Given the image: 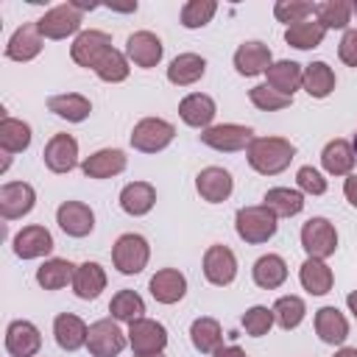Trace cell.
<instances>
[{
	"mask_svg": "<svg viewBox=\"0 0 357 357\" xmlns=\"http://www.w3.org/2000/svg\"><path fill=\"white\" fill-rule=\"evenodd\" d=\"M148 259H151V245H148V240L142 234L128 231V234L117 237V243L112 248V262H114V268L120 273L134 276L148 265Z\"/></svg>",
	"mask_w": 357,
	"mask_h": 357,
	"instance_id": "3957f363",
	"label": "cell"
},
{
	"mask_svg": "<svg viewBox=\"0 0 357 357\" xmlns=\"http://www.w3.org/2000/svg\"><path fill=\"white\" fill-rule=\"evenodd\" d=\"M31 145V126L14 117L0 120V148L3 153H20Z\"/></svg>",
	"mask_w": 357,
	"mask_h": 357,
	"instance_id": "74e56055",
	"label": "cell"
},
{
	"mask_svg": "<svg viewBox=\"0 0 357 357\" xmlns=\"http://www.w3.org/2000/svg\"><path fill=\"white\" fill-rule=\"evenodd\" d=\"M73 290L84 301L98 298L100 290H106V271L98 262H81L75 268V276H73Z\"/></svg>",
	"mask_w": 357,
	"mask_h": 357,
	"instance_id": "4316f807",
	"label": "cell"
},
{
	"mask_svg": "<svg viewBox=\"0 0 357 357\" xmlns=\"http://www.w3.org/2000/svg\"><path fill=\"white\" fill-rule=\"evenodd\" d=\"M315 17L318 22L329 31L335 28H346L349 20H351V3L346 0H324V3H315Z\"/></svg>",
	"mask_w": 357,
	"mask_h": 357,
	"instance_id": "60d3db41",
	"label": "cell"
},
{
	"mask_svg": "<svg viewBox=\"0 0 357 357\" xmlns=\"http://www.w3.org/2000/svg\"><path fill=\"white\" fill-rule=\"evenodd\" d=\"M86 349L92 357H117L126 349V335L112 318H100L89 326Z\"/></svg>",
	"mask_w": 357,
	"mask_h": 357,
	"instance_id": "ba28073f",
	"label": "cell"
},
{
	"mask_svg": "<svg viewBox=\"0 0 357 357\" xmlns=\"http://www.w3.org/2000/svg\"><path fill=\"white\" fill-rule=\"evenodd\" d=\"M109 312H112L114 321L134 324V321L142 318L145 301H142V296L134 293V290H120V293H114V298H112V304H109Z\"/></svg>",
	"mask_w": 357,
	"mask_h": 357,
	"instance_id": "ab89813d",
	"label": "cell"
},
{
	"mask_svg": "<svg viewBox=\"0 0 357 357\" xmlns=\"http://www.w3.org/2000/svg\"><path fill=\"white\" fill-rule=\"evenodd\" d=\"M301 86L310 98H326L335 89V70L326 61H312V64L304 67Z\"/></svg>",
	"mask_w": 357,
	"mask_h": 357,
	"instance_id": "e575fe53",
	"label": "cell"
},
{
	"mask_svg": "<svg viewBox=\"0 0 357 357\" xmlns=\"http://www.w3.org/2000/svg\"><path fill=\"white\" fill-rule=\"evenodd\" d=\"M273 14L279 22H287L290 25H298V22H307L310 14H315V3H307V0H279L273 6Z\"/></svg>",
	"mask_w": 357,
	"mask_h": 357,
	"instance_id": "ee69618b",
	"label": "cell"
},
{
	"mask_svg": "<svg viewBox=\"0 0 357 357\" xmlns=\"http://www.w3.org/2000/svg\"><path fill=\"white\" fill-rule=\"evenodd\" d=\"M321 165L332 176H349L351 167H354V148H351V142H346V139L326 142V148L321 153Z\"/></svg>",
	"mask_w": 357,
	"mask_h": 357,
	"instance_id": "d6a6232c",
	"label": "cell"
},
{
	"mask_svg": "<svg viewBox=\"0 0 357 357\" xmlns=\"http://www.w3.org/2000/svg\"><path fill=\"white\" fill-rule=\"evenodd\" d=\"M47 109L56 117L67 120V123H81V120L89 117L92 103H89V98H84L78 92H64V95H50L47 98Z\"/></svg>",
	"mask_w": 357,
	"mask_h": 357,
	"instance_id": "83f0119b",
	"label": "cell"
},
{
	"mask_svg": "<svg viewBox=\"0 0 357 357\" xmlns=\"http://www.w3.org/2000/svg\"><path fill=\"white\" fill-rule=\"evenodd\" d=\"M343 192H346V201H349L351 206H357V176H349V178H346Z\"/></svg>",
	"mask_w": 357,
	"mask_h": 357,
	"instance_id": "f907efd6",
	"label": "cell"
},
{
	"mask_svg": "<svg viewBox=\"0 0 357 357\" xmlns=\"http://www.w3.org/2000/svg\"><path fill=\"white\" fill-rule=\"evenodd\" d=\"M173 137H176L173 123H167V120H162V117H145V120H139V123L134 126V131H131V145H134L137 151H142V153H156V151L167 148V145L173 142Z\"/></svg>",
	"mask_w": 357,
	"mask_h": 357,
	"instance_id": "277c9868",
	"label": "cell"
},
{
	"mask_svg": "<svg viewBox=\"0 0 357 357\" xmlns=\"http://www.w3.org/2000/svg\"><path fill=\"white\" fill-rule=\"evenodd\" d=\"M212 357H248V354H245L240 346H220Z\"/></svg>",
	"mask_w": 357,
	"mask_h": 357,
	"instance_id": "816d5d0a",
	"label": "cell"
},
{
	"mask_svg": "<svg viewBox=\"0 0 357 357\" xmlns=\"http://www.w3.org/2000/svg\"><path fill=\"white\" fill-rule=\"evenodd\" d=\"M148 357H162V354H148Z\"/></svg>",
	"mask_w": 357,
	"mask_h": 357,
	"instance_id": "680465c9",
	"label": "cell"
},
{
	"mask_svg": "<svg viewBox=\"0 0 357 357\" xmlns=\"http://www.w3.org/2000/svg\"><path fill=\"white\" fill-rule=\"evenodd\" d=\"M276 220L279 218L265 204H259V206H243L234 215V229H237V237L240 240H245L248 245H259V243H268L276 234V229H279Z\"/></svg>",
	"mask_w": 357,
	"mask_h": 357,
	"instance_id": "7a4b0ae2",
	"label": "cell"
},
{
	"mask_svg": "<svg viewBox=\"0 0 357 357\" xmlns=\"http://www.w3.org/2000/svg\"><path fill=\"white\" fill-rule=\"evenodd\" d=\"M42 39L45 36H42L39 25L36 22H25L11 33V39L6 45V56L11 61H31V59H36L42 53Z\"/></svg>",
	"mask_w": 357,
	"mask_h": 357,
	"instance_id": "2e32d148",
	"label": "cell"
},
{
	"mask_svg": "<svg viewBox=\"0 0 357 357\" xmlns=\"http://www.w3.org/2000/svg\"><path fill=\"white\" fill-rule=\"evenodd\" d=\"M273 321H276V318H273V310L257 304V307L245 310V315H243V329H245L251 337H262V335L271 332Z\"/></svg>",
	"mask_w": 357,
	"mask_h": 357,
	"instance_id": "7dc6e473",
	"label": "cell"
},
{
	"mask_svg": "<svg viewBox=\"0 0 357 357\" xmlns=\"http://www.w3.org/2000/svg\"><path fill=\"white\" fill-rule=\"evenodd\" d=\"M287 279V262L279 254H265L254 262V282L262 290H276Z\"/></svg>",
	"mask_w": 357,
	"mask_h": 357,
	"instance_id": "1f68e13d",
	"label": "cell"
},
{
	"mask_svg": "<svg viewBox=\"0 0 357 357\" xmlns=\"http://www.w3.org/2000/svg\"><path fill=\"white\" fill-rule=\"evenodd\" d=\"M162 39L151 31H137L126 39V56L137 64V67H156L159 59H162Z\"/></svg>",
	"mask_w": 357,
	"mask_h": 357,
	"instance_id": "e0dca14e",
	"label": "cell"
},
{
	"mask_svg": "<svg viewBox=\"0 0 357 357\" xmlns=\"http://www.w3.org/2000/svg\"><path fill=\"white\" fill-rule=\"evenodd\" d=\"M335 357H357V349H354V346H343Z\"/></svg>",
	"mask_w": 357,
	"mask_h": 357,
	"instance_id": "db71d44e",
	"label": "cell"
},
{
	"mask_svg": "<svg viewBox=\"0 0 357 357\" xmlns=\"http://www.w3.org/2000/svg\"><path fill=\"white\" fill-rule=\"evenodd\" d=\"M315 332L324 343L340 346L349 337V321L343 318V312L337 307H321L315 312Z\"/></svg>",
	"mask_w": 357,
	"mask_h": 357,
	"instance_id": "484cf974",
	"label": "cell"
},
{
	"mask_svg": "<svg viewBox=\"0 0 357 357\" xmlns=\"http://www.w3.org/2000/svg\"><path fill=\"white\" fill-rule=\"evenodd\" d=\"M324 36H326V28L318 20L315 22H298V25H290L284 31V42L296 50H312L324 42Z\"/></svg>",
	"mask_w": 357,
	"mask_h": 357,
	"instance_id": "f35d334b",
	"label": "cell"
},
{
	"mask_svg": "<svg viewBox=\"0 0 357 357\" xmlns=\"http://www.w3.org/2000/svg\"><path fill=\"white\" fill-rule=\"evenodd\" d=\"M271 310H273V318H276V324L282 329H296L304 321L307 304L298 296H282V298H276V304Z\"/></svg>",
	"mask_w": 357,
	"mask_h": 357,
	"instance_id": "b9f144b4",
	"label": "cell"
},
{
	"mask_svg": "<svg viewBox=\"0 0 357 357\" xmlns=\"http://www.w3.org/2000/svg\"><path fill=\"white\" fill-rule=\"evenodd\" d=\"M75 268H78V265H73L70 259H59V257H53V259L42 262V265L36 268V282H39L45 290H61V287L73 284Z\"/></svg>",
	"mask_w": 357,
	"mask_h": 357,
	"instance_id": "4dcf8cb0",
	"label": "cell"
},
{
	"mask_svg": "<svg viewBox=\"0 0 357 357\" xmlns=\"http://www.w3.org/2000/svg\"><path fill=\"white\" fill-rule=\"evenodd\" d=\"M36 204V192L31 184L25 181H6L0 187V215L6 220H17L22 215H28Z\"/></svg>",
	"mask_w": 357,
	"mask_h": 357,
	"instance_id": "7c38bea8",
	"label": "cell"
},
{
	"mask_svg": "<svg viewBox=\"0 0 357 357\" xmlns=\"http://www.w3.org/2000/svg\"><path fill=\"white\" fill-rule=\"evenodd\" d=\"M298 279H301V287L312 296H324V293L332 290V268L324 259L307 257L301 271H298Z\"/></svg>",
	"mask_w": 357,
	"mask_h": 357,
	"instance_id": "836d02e7",
	"label": "cell"
},
{
	"mask_svg": "<svg viewBox=\"0 0 357 357\" xmlns=\"http://www.w3.org/2000/svg\"><path fill=\"white\" fill-rule=\"evenodd\" d=\"M254 139V131L248 126H237V123H223V126H209L204 134H201V142L215 148V151H223V153H234V151H243L248 148Z\"/></svg>",
	"mask_w": 357,
	"mask_h": 357,
	"instance_id": "9c48e42d",
	"label": "cell"
},
{
	"mask_svg": "<svg viewBox=\"0 0 357 357\" xmlns=\"http://www.w3.org/2000/svg\"><path fill=\"white\" fill-rule=\"evenodd\" d=\"M337 56L343 64L349 67H357V31H346L340 45H337Z\"/></svg>",
	"mask_w": 357,
	"mask_h": 357,
	"instance_id": "681fc988",
	"label": "cell"
},
{
	"mask_svg": "<svg viewBox=\"0 0 357 357\" xmlns=\"http://www.w3.org/2000/svg\"><path fill=\"white\" fill-rule=\"evenodd\" d=\"M346 304H349V310H351L354 318H357V290H351V293L346 296Z\"/></svg>",
	"mask_w": 357,
	"mask_h": 357,
	"instance_id": "f5cc1de1",
	"label": "cell"
},
{
	"mask_svg": "<svg viewBox=\"0 0 357 357\" xmlns=\"http://www.w3.org/2000/svg\"><path fill=\"white\" fill-rule=\"evenodd\" d=\"M53 335H56V343H59L64 351H78L81 346H86L89 326H86L78 315L61 312V315H56V321H53Z\"/></svg>",
	"mask_w": 357,
	"mask_h": 357,
	"instance_id": "603a6c76",
	"label": "cell"
},
{
	"mask_svg": "<svg viewBox=\"0 0 357 357\" xmlns=\"http://www.w3.org/2000/svg\"><path fill=\"white\" fill-rule=\"evenodd\" d=\"M114 11H137V3H126V6H109Z\"/></svg>",
	"mask_w": 357,
	"mask_h": 357,
	"instance_id": "11a10c76",
	"label": "cell"
},
{
	"mask_svg": "<svg viewBox=\"0 0 357 357\" xmlns=\"http://www.w3.org/2000/svg\"><path fill=\"white\" fill-rule=\"evenodd\" d=\"M128 59L120 53V50H109L100 61H98V67H95V73H98V78L100 81H106V84H120V81H126L128 78Z\"/></svg>",
	"mask_w": 357,
	"mask_h": 357,
	"instance_id": "7bdbcfd3",
	"label": "cell"
},
{
	"mask_svg": "<svg viewBox=\"0 0 357 357\" xmlns=\"http://www.w3.org/2000/svg\"><path fill=\"white\" fill-rule=\"evenodd\" d=\"M128 343H131V349H134L137 357L162 354V349L167 346V329L159 321L139 318V321L128 324Z\"/></svg>",
	"mask_w": 357,
	"mask_h": 357,
	"instance_id": "52a82bcc",
	"label": "cell"
},
{
	"mask_svg": "<svg viewBox=\"0 0 357 357\" xmlns=\"http://www.w3.org/2000/svg\"><path fill=\"white\" fill-rule=\"evenodd\" d=\"M148 287H151V296H153L159 304H176V301H181L184 293H187V279H184V273L176 271V268H162V271H156V273L151 276Z\"/></svg>",
	"mask_w": 357,
	"mask_h": 357,
	"instance_id": "ffe728a7",
	"label": "cell"
},
{
	"mask_svg": "<svg viewBox=\"0 0 357 357\" xmlns=\"http://www.w3.org/2000/svg\"><path fill=\"white\" fill-rule=\"evenodd\" d=\"M301 245H304L307 257L326 259L337 248V231H335V226L326 218H310L301 226Z\"/></svg>",
	"mask_w": 357,
	"mask_h": 357,
	"instance_id": "5b68a950",
	"label": "cell"
},
{
	"mask_svg": "<svg viewBox=\"0 0 357 357\" xmlns=\"http://www.w3.org/2000/svg\"><path fill=\"white\" fill-rule=\"evenodd\" d=\"M265 75H268V86H271V89H276V92H282V95L293 98V92L301 86L304 70H301V64L282 59V61H273V64L268 67V73H265Z\"/></svg>",
	"mask_w": 357,
	"mask_h": 357,
	"instance_id": "f546056e",
	"label": "cell"
},
{
	"mask_svg": "<svg viewBox=\"0 0 357 357\" xmlns=\"http://www.w3.org/2000/svg\"><path fill=\"white\" fill-rule=\"evenodd\" d=\"M218 11L215 0H190L181 8V25L184 28H204Z\"/></svg>",
	"mask_w": 357,
	"mask_h": 357,
	"instance_id": "f6af8a7d",
	"label": "cell"
},
{
	"mask_svg": "<svg viewBox=\"0 0 357 357\" xmlns=\"http://www.w3.org/2000/svg\"><path fill=\"white\" fill-rule=\"evenodd\" d=\"M245 156H248V165L257 173L276 176V173L290 167V162L296 156V148L284 137H254L251 145L245 148Z\"/></svg>",
	"mask_w": 357,
	"mask_h": 357,
	"instance_id": "6da1fadb",
	"label": "cell"
},
{
	"mask_svg": "<svg viewBox=\"0 0 357 357\" xmlns=\"http://www.w3.org/2000/svg\"><path fill=\"white\" fill-rule=\"evenodd\" d=\"M351 148H354V165H357V134H354V139H351Z\"/></svg>",
	"mask_w": 357,
	"mask_h": 357,
	"instance_id": "9f6ffc18",
	"label": "cell"
},
{
	"mask_svg": "<svg viewBox=\"0 0 357 357\" xmlns=\"http://www.w3.org/2000/svg\"><path fill=\"white\" fill-rule=\"evenodd\" d=\"M351 14H357V0H354V3H351Z\"/></svg>",
	"mask_w": 357,
	"mask_h": 357,
	"instance_id": "6f0895ef",
	"label": "cell"
},
{
	"mask_svg": "<svg viewBox=\"0 0 357 357\" xmlns=\"http://www.w3.org/2000/svg\"><path fill=\"white\" fill-rule=\"evenodd\" d=\"M204 276L218 284V287H226L234 282L237 276V257L229 245H209L206 254H204Z\"/></svg>",
	"mask_w": 357,
	"mask_h": 357,
	"instance_id": "8fae6325",
	"label": "cell"
},
{
	"mask_svg": "<svg viewBox=\"0 0 357 357\" xmlns=\"http://www.w3.org/2000/svg\"><path fill=\"white\" fill-rule=\"evenodd\" d=\"M42 349V335L31 321H11L6 329V351L11 357H36Z\"/></svg>",
	"mask_w": 357,
	"mask_h": 357,
	"instance_id": "4fadbf2b",
	"label": "cell"
},
{
	"mask_svg": "<svg viewBox=\"0 0 357 357\" xmlns=\"http://www.w3.org/2000/svg\"><path fill=\"white\" fill-rule=\"evenodd\" d=\"M262 204L276 215V218H293L304 209V195L298 190H290V187H273L265 192Z\"/></svg>",
	"mask_w": 357,
	"mask_h": 357,
	"instance_id": "d590c367",
	"label": "cell"
},
{
	"mask_svg": "<svg viewBox=\"0 0 357 357\" xmlns=\"http://www.w3.org/2000/svg\"><path fill=\"white\" fill-rule=\"evenodd\" d=\"M153 204H156V190L148 181H131L120 192V206H123L126 215L142 218V215H148L153 209Z\"/></svg>",
	"mask_w": 357,
	"mask_h": 357,
	"instance_id": "d4e9b609",
	"label": "cell"
},
{
	"mask_svg": "<svg viewBox=\"0 0 357 357\" xmlns=\"http://www.w3.org/2000/svg\"><path fill=\"white\" fill-rule=\"evenodd\" d=\"M112 50V36L106 33V31H81L78 36H75V42H73V47H70V56H73V61L75 64H81V67H98V61L106 56Z\"/></svg>",
	"mask_w": 357,
	"mask_h": 357,
	"instance_id": "30bf717a",
	"label": "cell"
},
{
	"mask_svg": "<svg viewBox=\"0 0 357 357\" xmlns=\"http://www.w3.org/2000/svg\"><path fill=\"white\" fill-rule=\"evenodd\" d=\"M206 73V61L198 53H178L167 67V81L176 86H190Z\"/></svg>",
	"mask_w": 357,
	"mask_h": 357,
	"instance_id": "f1b7e54d",
	"label": "cell"
},
{
	"mask_svg": "<svg viewBox=\"0 0 357 357\" xmlns=\"http://www.w3.org/2000/svg\"><path fill=\"white\" fill-rule=\"evenodd\" d=\"M248 98H251V103H254L257 109H262V112H279V109H287V106L293 103V98H287V95L271 89L268 84L251 86V89H248Z\"/></svg>",
	"mask_w": 357,
	"mask_h": 357,
	"instance_id": "bcb514c9",
	"label": "cell"
},
{
	"mask_svg": "<svg viewBox=\"0 0 357 357\" xmlns=\"http://www.w3.org/2000/svg\"><path fill=\"white\" fill-rule=\"evenodd\" d=\"M45 39H67L81 28V8L75 3H61L45 11V17L36 20Z\"/></svg>",
	"mask_w": 357,
	"mask_h": 357,
	"instance_id": "8992f818",
	"label": "cell"
},
{
	"mask_svg": "<svg viewBox=\"0 0 357 357\" xmlns=\"http://www.w3.org/2000/svg\"><path fill=\"white\" fill-rule=\"evenodd\" d=\"M195 190L204 201L209 204H220L231 195L234 190V181H231V173L223 170V167H204L198 176H195Z\"/></svg>",
	"mask_w": 357,
	"mask_h": 357,
	"instance_id": "ac0fdd59",
	"label": "cell"
},
{
	"mask_svg": "<svg viewBox=\"0 0 357 357\" xmlns=\"http://www.w3.org/2000/svg\"><path fill=\"white\" fill-rule=\"evenodd\" d=\"M190 340L201 354H215L220 349V340H223L220 324L215 318H195L190 326Z\"/></svg>",
	"mask_w": 357,
	"mask_h": 357,
	"instance_id": "8d00e7d4",
	"label": "cell"
},
{
	"mask_svg": "<svg viewBox=\"0 0 357 357\" xmlns=\"http://www.w3.org/2000/svg\"><path fill=\"white\" fill-rule=\"evenodd\" d=\"M56 223L64 234L70 237H86L92 229H95V215L86 204L81 201H64L59 209H56Z\"/></svg>",
	"mask_w": 357,
	"mask_h": 357,
	"instance_id": "9a60e30c",
	"label": "cell"
},
{
	"mask_svg": "<svg viewBox=\"0 0 357 357\" xmlns=\"http://www.w3.org/2000/svg\"><path fill=\"white\" fill-rule=\"evenodd\" d=\"M271 64H273V61H271V47L262 45V42H257V39L243 42V45L234 50V70H237L240 75H245V78L259 75V73H268Z\"/></svg>",
	"mask_w": 357,
	"mask_h": 357,
	"instance_id": "d6986e66",
	"label": "cell"
},
{
	"mask_svg": "<svg viewBox=\"0 0 357 357\" xmlns=\"http://www.w3.org/2000/svg\"><path fill=\"white\" fill-rule=\"evenodd\" d=\"M296 184H298V190L307 192V195H324V192H326V178H324L315 167H310V165L298 167Z\"/></svg>",
	"mask_w": 357,
	"mask_h": 357,
	"instance_id": "c3c4849f",
	"label": "cell"
},
{
	"mask_svg": "<svg viewBox=\"0 0 357 357\" xmlns=\"http://www.w3.org/2000/svg\"><path fill=\"white\" fill-rule=\"evenodd\" d=\"M45 165L53 173H70L78 165V142L73 134H53L45 145Z\"/></svg>",
	"mask_w": 357,
	"mask_h": 357,
	"instance_id": "5bb4252c",
	"label": "cell"
},
{
	"mask_svg": "<svg viewBox=\"0 0 357 357\" xmlns=\"http://www.w3.org/2000/svg\"><path fill=\"white\" fill-rule=\"evenodd\" d=\"M215 100L209 98V95H204V92H192V95H187L181 103H178V114H181V120L187 123V126H192V128H209V123L215 120Z\"/></svg>",
	"mask_w": 357,
	"mask_h": 357,
	"instance_id": "cb8c5ba5",
	"label": "cell"
},
{
	"mask_svg": "<svg viewBox=\"0 0 357 357\" xmlns=\"http://www.w3.org/2000/svg\"><path fill=\"white\" fill-rule=\"evenodd\" d=\"M53 251V237L45 226H25L14 234V254L20 259H36Z\"/></svg>",
	"mask_w": 357,
	"mask_h": 357,
	"instance_id": "44dd1931",
	"label": "cell"
},
{
	"mask_svg": "<svg viewBox=\"0 0 357 357\" xmlns=\"http://www.w3.org/2000/svg\"><path fill=\"white\" fill-rule=\"evenodd\" d=\"M84 176L89 178H112L117 173L126 170V153L120 148H103V151H95L92 156L84 159L81 165Z\"/></svg>",
	"mask_w": 357,
	"mask_h": 357,
	"instance_id": "7402d4cb",
	"label": "cell"
}]
</instances>
